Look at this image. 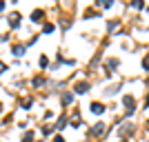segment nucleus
Instances as JSON below:
<instances>
[{
	"label": "nucleus",
	"mask_w": 149,
	"mask_h": 142,
	"mask_svg": "<svg viewBox=\"0 0 149 142\" xmlns=\"http://www.w3.org/2000/svg\"><path fill=\"white\" fill-rule=\"evenodd\" d=\"M40 18H42V11H40V9L31 13V20H36V22H40Z\"/></svg>",
	"instance_id": "obj_5"
},
{
	"label": "nucleus",
	"mask_w": 149,
	"mask_h": 142,
	"mask_svg": "<svg viewBox=\"0 0 149 142\" xmlns=\"http://www.w3.org/2000/svg\"><path fill=\"white\" fill-rule=\"evenodd\" d=\"M18 22H20V16H18V13H13L11 18H9V25H11V27H18Z\"/></svg>",
	"instance_id": "obj_3"
},
{
	"label": "nucleus",
	"mask_w": 149,
	"mask_h": 142,
	"mask_svg": "<svg viewBox=\"0 0 149 142\" xmlns=\"http://www.w3.org/2000/svg\"><path fill=\"white\" fill-rule=\"evenodd\" d=\"M87 89H89V85H87V82H80V85L76 87V91H78V93H87Z\"/></svg>",
	"instance_id": "obj_4"
},
{
	"label": "nucleus",
	"mask_w": 149,
	"mask_h": 142,
	"mask_svg": "<svg viewBox=\"0 0 149 142\" xmlns=\"http://www.w3.org/2000/svg\"><path fill=\"white\" fill-rule=\"evenodd\" d=\"M102 129H105V124H96V129H93V133H102Z\"/></svg>",
	"instance_id": "obj_7"
},
{
	"label": "nucleus",
	"mask_w": 149,
	"mask_h": 142,
	"mask_svg": "<svg viewBox=\"0 0 149 142\" xmlns=\"http://www.w3.org/2000/svg\"><path fill=\"white\" fill-rule=\"evenodd\" d=\"M147 105H149V98H147Z\"/></svg>",
	"instance_id": "obj_12"
},
{
	"label": "nucleus",
	"mask_w": 149,
	"mask_h": 142,
	"mask_svg": "<svg viewBox=\"0 0 149 142\" xmlns=\"http://www.w3.org/2000/svg\"><path fill=\"white\" fill-rule=\"evenodd\" d=\"M54 142H65V140H62L60 136H56V138H54Z\"/></svg>",
	"instance_id": "obj_9"
},
{
	"label": "nucleus",
	"mask_w": 149,
	"mask_h": 142,
	"mask_svg": "<svg viewBox=\"0 0 149 142\" xmlns=\"http://www.w3.org/2000/svg\"><path fill=\"white\" fill-rule=\"evenodd\" d=\"M125 107H127V113H134V98L131 96H125Z\"/></svg>",
	"instance_id": "obj_1"
},
{
	"label": "nucleus",
	"mask_w": 149,
	"mask_h": 142,
	"mask_svg": "<svg viewBox=\"0 0 149 142\" xmlns=\"http://www.w3.org/2000/svg\"><path fill=\"white\" fill-rule=\"evenodd\" d=\"M2 9H5V2H0V11H2Z\"/></svg>",
	"instance_id": "obj_11"
},
{
	"label": "nucleus",
	"mask_w": 149,
	"mask_h": 142,
	"mask_svg": "<svg viewBox=\"0 0 149 142\" xmlns=\"http://www.w3.org/2000/svg\"><path fill=\"white\" fill-rule=\"evenodd\" d=\"M91 111H93V113H98V116H100V113L105 111V107L100 105V102H93V105H91Z\"/></svg>",
	"instance_id": "obj_2"
},
{
	"label": "nucleus",
	"mask_w": 149,
	"mask_h": 142,
	"mask_svg": "<svg viewBox=\"0 0 149 142\" xmlns=\"http://www.w3.org/2000/svg\"><path fill=\"white\" fill-rule=\"evenodd\" d=\"M123 142H125V140H123Z\"/></svg>",
	"instance_id": "obj_14"
},
{
	"label": "nucleus",
	"mask_w": 149,
	"mask_h": 142,
	"mask_svg": "<svg viewBox=\"0 0 149 142\" xmlns=\"http://www.w3.org/2000/svg\"><path fill=\"white\" fill-rule=\"evenodd\" d=\"M147 129H149V122H147Z\"/></svg>",
	"instance_id": "obj_13"
},
{
	"label": "nucleus",
	"mask_w": 149,
	"mask_h": 142,
	"mask_svg": "<svg viewBox=\"0 0 149 142\" xmlns=\"http://www.w3.org/2000/svg\"><path fill=\"white\" fill-rule=\"evenodd\" d=\"M13 53H16V56H22V53H25V47H22V44L13 47Z\"/></svg>",
	"instance_id": "obj_6"
},
{
	"label": "nucleus",
	"mask_w": 149,
	"mask_h": 142,
	"mask_svg": "<svg viewBox=\"0 0 149 142\" xmlns=\"http://www.w3.org/2000/svg\"><path fill=\"white\" fill-rule=\"evenodd\" d=\"M143 64H145V69H149V56L145 58V62H143Z\"/></svg>",
	"instance_id": "obj_8"
},
{
	"label": "nucleus",
	"mask_w": 149,
	"mask_h": 142,
	"mask_svg": "<svg viewBox=\"0 0 149 142\" xmlns=\"http://www.w3.org/2000/svg\"><path fill=\"white\" fill-rule=\"evenodd\" d=\"M0 71H5V64H2V62H0Z\"/></svg>",
	"instance_id": "obj_10"
}]
</instances>
